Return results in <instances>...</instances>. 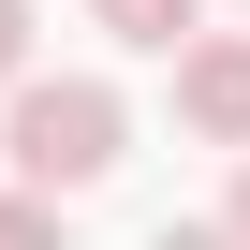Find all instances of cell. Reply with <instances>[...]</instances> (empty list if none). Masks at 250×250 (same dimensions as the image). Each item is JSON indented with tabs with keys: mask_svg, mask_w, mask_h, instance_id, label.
<instances>
[{
	"mask_svg": "<svg viewBox=\"0 0 250 250\" xmlns=\"http://www.w3.org/2000/svg\"><path fill=\"white\" fill-rule=\"evenodd\" d=\"M118 147H133V118H118L103 74H15V118H0V162L30 191H103Z\"/></svg>",
	"mask_w": 250,
	"mask_h": 250,
	"instance_id": "6da1fadb",
	"label": "cell"
},
{
	"mask_svg": "<svg viewBox=\"0 0 250 250\" xmlns=\"http://www.w3.org/2000/svg\"><path fill=\"white\" fill-rule=\"evenodd\" d=\"M177 118L206 147H250V30H191L177 44Z\"/></svg>",
	"mask_w": 250,
	"mask_h": 250,
	"instance_id": "7a4b0ae2",
	"label": "cell"
},
{
	"mask_svg": "<svg viewBox=\"0 0 250 250\" xmlns=\"http://www.w3.org/2000/svg\"><path fill=\"white\" fill-rule=\"evenodd\" d=\"M88 15H103V44H133V59H177L206 0H88Z\"/></svg>",
	"mask_w": 250,
	"mask_h": 250,
	"instance_id": "3957f363",
	"label": "cell"
},
{
	"mask_svg": "<svg viewBox=\"0 0 250 250\" xmlns=\"http://www.w3.org/2000/svg\"><path fill=\"white\" fill-rule=\"evenodd\" d=\"M0 250H59V191H30V177L0 191Z\"/></svg>",
	"mask_w": 250,
	"mask_h": 250,
	"instance_id": "277c9868",
	"label": "cell"
},
{
	"mask_svg": "<svg viewBox=\"0 0 250 250\" xmlns=\"http://www.w3.org/2000/svg\"><path fill=\"white\" fill-rule=\"evenodd\" d=\"M147 250H250V235H235V221H162Z\"/></svg>",
	"mask_w": 250,
	"mask_h": 250,
	"instance_id": "5b68a950",
	"label": "cell"
},
{
	"mask_svg": "<svg viewBox=\"0 0 250 250\" xmlns=\"http://www.w3.org/2000/svg\"><path fill=\"white\" fill-rule=\"evenodd\" d=\"M30 74V0H0V88Z\"/></svg>",
	"mask_w": 250,
	"mask_h": 250,
	"instance_id": "8992f818",
	"label": "cell"
},
{
	"mask_svg": "<svg viewBox=\"0 0 250 250\" xmlns=\"http://www.w3.org/2000/svg\"><path fill=\"white\" fill-rule=\"evenodd\" d=\"M221 221H235V235H250V162H235V206H221Z\"/></svg>",
	"mask_w": 250,
	"mask_h": 250,
	"instance_id": "52a82bcc",
	"label": "cell"
}]
</instances>
